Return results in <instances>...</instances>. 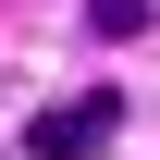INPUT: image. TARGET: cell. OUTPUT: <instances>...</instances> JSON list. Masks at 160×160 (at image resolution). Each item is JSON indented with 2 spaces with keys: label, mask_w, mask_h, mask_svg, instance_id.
<instances>
[{
  "label": "cell",
  "mask_w": 160,
  "mask_h": 160,
  "mask_svg": "<svg viewBox=\"0 0 160 160\" xmlns=\"http://www.w3.org/2000/svg\"><path fill=\"white\" fill-rule=\"evenodd\" d=\"M111 136H123V86H86V99H62V111L25 123V160H99Z\"/></svg>",
  "instance_id": "obj_1"
},
{
  "label": "cell",
  "mask_w": 160,
  "mask_h": 160,
  "mask_svg": "<svg viewBox=\"0 0 160 160\" xmlns=\"http://www.w3.org/2000/svg\"><path fill=\"white\" fill-rule=\"evenodd\" d=\"M148 25V0H86V37H136Z\"/></svg>",
  "instance_id": "obj_2"
}]
</instances>
